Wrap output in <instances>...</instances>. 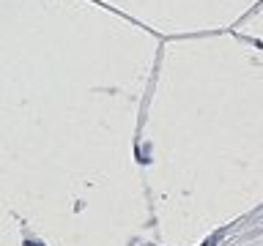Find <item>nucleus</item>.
<instances>
[{
    "instance_id": "f257e3e1",
    "label": "nucleus",
    "mask_w": 263,
    "mask_h": 246,
    "mask_svg": "<svg viewBox=\"0 0 263 246\" xmlns=\"http://www.w3.org/2000/svg\"><path fill=\"white\" fill-rule=\"evenodd\" d=\"M25 246H39V243H25Z\"/></svg>"
}]
</instances>
